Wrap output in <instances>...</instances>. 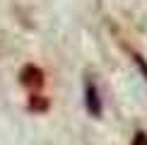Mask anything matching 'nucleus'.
I'll return each mask as SVG.
<instances>
[{
  "label": "nucleus",
  "mask_w": 147,
  "mask_h": 145,
  "mask_svg": "<svg viewBox=\"0 0 147 145\" xmlns=\"http://www.w3.org/2000/svg\"><path fill=\"white\" fill-rule=\"evenodd\" d=\"M87 106L92 114H99V97H96L94 82H87Z\"/></svg>",
  "instance_id": "f257e3e1"
},
{
  "label": "nucleus",
  "mask_w": 147,
  "mask_h": 145,
  "mask_svg": "<svg viewBox=\"0 0 147 145\" xmlns=\"http://www.w3.org/2000/svg\"><path fill=\"white\" fill-rule=\"evenodd\" d=\"M135 145H147V136H145V133H138V138H135Z\"/></svg>",
  "instance_id": "f03ea898"
}]
</instances>
